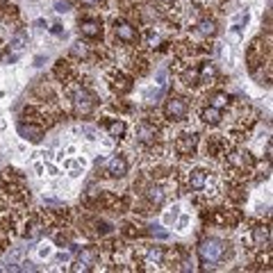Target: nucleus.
Returning a JSON list of instances; mask_svg holds the SVG:
<instances>
[{"instance_id":"obj_15","label":"nucleus","mask_w":273,"mask_h":273,"mask_svg":"<svg viewBox=\"0 0 273 273\" xmlns=\"http://www.w3.org/2000/svg\"><path fill=\"white\" fill-rule=\"evenodd\" d=\"M105 128L107 132H109V136H114V139H121V136L125 135V123L123 121H105Z\"/></svg>"},{"instance_id":"obj_11","label":"nucleus","mask_w":273,"mask_h":273,"mask_svg":"<svg viewBox=\"0 0 273 273\" xmlns=\"http://www.w3.org/2000/svg\"><path fill=\"white\" fill-rule=\"evenodd\" d=\"M146 198L150 201V205L160 207L162 203H164V198H167V194H164V189H162L160 184H153V187H148V191H146Z\"/></svg>"},{"instance_id":"obj_5","label":"nucleus","mask_w":273,"mask_h":273,"mask_svg":"<svg viewBox=\"0 0 273 273\" xmlns=\"http://www.w3.org/2000/svg\"><path fill=\"white\" fill-rule=\"evenodd\" d=\"M80 32H82V36L98 39L102 34V23L98 18H84V21H80Z\"/></svg>"},{"instance_id":"obj_19","label":"nucleus","mask_w":273,"mask_h":273,"mask_svg":"<svg viewBox=\"0 0 273 273\" xmlns=\"http://www.w3.org/2000/svg\"><path fill=\"white\" fill-rule=\"evenodd\" d=\"M25 43H28V34H25V32H16V36L12 39V48L18 53V50L25 48Z\"/></svg>"},{"instance_id":"obj_3","label":"nucleus","mask_w":273,"mask_h":273,"mask_svg":"<svg viewBox=\"0 0 273 273\" xmlns=\"http://www.w3.org/2000/svg\"><path fill=\"white\" fill-rule=\"evenodd\" d=\"M73 105H75L77 114L87 116V114H91V109L96 107V96L91 94L89 89H77L75 94H73Z\"/></svg>"},{"instance_id":"obj_20","label":"nucleus","mask_w":273,"mask_h":273,"mask_svg":"<svg viewBox=\"0 0 273 273\" xmlns=\"http://www.w3.org/2000/svg\"><path fill=\"white\" fill-rule=\"evenodd\" d=\"M112 87L123 94V91L130 89V82H128V77H125V75H116V77H114V82H112Z\"/></svg>"},{"instance_id":"obj_4","label":"nucleus","mask_w":273,"mask_h":273,"mask_svg":"<svg viewBox=\"0 0 273 273\" xmlns=\"http://www.w3.org/2000/svg\"><path fill=\"white\" fill-rule=\"evenodd\" d=\"M114 32H116V39H119V41H125V43L136 41V30L128 21H116V23H114Z\"/></svg>"},{"instance_id":"obj_23","label":"nucleus","mask_w":273,"mask_h":273,"mask_svg":"<svg viewBox=\"0 0 273 273\" xmlns=\"http://www.w3.org/2000/svg\"><path fill=\"white\" fill-rule=\"evenodd\" d=\"M57 12H68V5H66V2H64V5H62V2H57Z\"/></svg>"},{"instance_id":"obj_12","label":"nucleus","mask_w":273,"mask_h":273,"mask_svg":"<svg viewBox=\"0 0 273 273\" xmlns=\"http://www.w3.org/2000/svg\"><path fill=\"white\" fill-rule=\"evenodd\" d=\"M136 136H139V141L150 143V141H155V136H157V130H155L153 125H148V123H141L139 128H136Z\"/></svg>"},{"instance_id":"obj_16","label":"nucleus","mask_w":273,"mask_h":273,"mask_svg":"<svg viewBox=\"0 0 273 273\" xmlns=\"http://www.w3.org/2000/svg\"><path fill=\"white\" fill-rule=\"evenodd\" d=\"M214 75H216V68H214V64H209V62H205V64L201 66V75H198V82H212Z\"/></svg>"},{"instance_id":"obj_6","label":"nucleus","mask_w":273,"mask_h":273,"mask_svg":"<svg viewBox=\"0 0 273 273\" xmlns=\"http://www.w3.org/2000/svg\"><path fill=\"white\" fill-rule=\"evenodd\" d=\"M107 173L112 175V178H123L125 173H128V160H125L123 155H114L109 164H107Z\"/></svg>"},{"instance_id":"obj_17","label":"nucleus","mask_w":273,"mask_h":273,"mask_svg":"<svg viewBox=\"0 0 273 273\" xmlns=\"http://www.w3.org/2000/svg\"><path fill=\"white\" fill-rule=\"evenodd\" d=\"M198 32L203 36H214L216 34V23H214L212 18H203L201 23H198Z\"/></svg>"},{"instance_id":"obj_14","label":"nucleus","mask_w":273,"mask_h":273,"mask_svg":"<svg viewBox=\"0 0 273 273\" xmlns=\"http://www.w3.org/2000/svg\"><path fill=\"white\" fill-rule=\"evenodd\" d=\"M201 119L205 121L207 125H216V123H221V119H223V116H221V109H216V107L209 105L207 109H203Z\"/></svg>"},{"instance_id":"obj_9","label":"nucleus","mask_w":273,"mask_h":273,"mask_svg":"<svg viewBox=\"0 0 273 273\" xmlns=\"http://www.w3.org/2000/svg\"><path fill=\"white\" fill-rule=\"evenodd\" d=\"M18 132H21V136L23 139H28V141H41V136H43V132H41V128H36V125H32V123H18Z\"/></svg>"},{"instance_id":"obj_10","label":"nucleus","mask_w":273,"mask_h":273,"mask_svg":"<svg viewBox=\"0 0 273 273\" xmlns=\"http://www.w3.org/2000/svg\"><path fill=\"white\" fill-rule=\"evenodd\" d=\"M253 241H255V246H260V248L269 246V241H271V232H269V228L267 226L253 228Z\"/></svg>"},{"instance_id":"obj_13","label":"nucleus","mask_w":273,"mask_h":273,"mask_svg":"<svg viewBox=\"0 0 273 273\" xmlns=\"http://www.w3.org/2000/svg\"><path fill=\"white\" fill-rule=\"evenodd\" d=\"M164 262V248L162 246H150L148 250H146V264H162Z\"/></svg>"},{"instance_id":"obj_22","label":"nucleus","mask_w":273,"mask_h":273,"mask_svg":"<svg viewBox=\"0 0 273 273\" xmlns=\"http://www.w3.org/2000/svg\"><path fill=\"white\" fill-rule=\"evenodd\" d=\"M73 55H77V57H87V48H84L82 43H75V46H73Z\"/></svg>"},{"instance_id":"obj_2","label":"nucleus","mask_w":273,"mask_h":273,"mask_svg":"<svg viewBox=\"0 0 273 273\" xmlns=\"http://www.w3.org/2000/svg\"><path fill=\"white\" fill-rule=\"evenodd\" d=\"M187 112H189V105H187V101L180 98V96H171L167 101V105H164V114H167V119H171V121H182L184 116H187Z\"/></svg>"},{"instance_id":"obj_18","label":"nucleus","mask_w":273,"mask_h":273,"mask_svg":"<svg viewBox=\"0 0 273 273\" xmlns=\"http://www.w3.org/2000/svg\"><path fill=\"white\" fill-rule=\"evenodd\" d=\"M228 102H230L228 94H212V96H209V105H212V107H216V109H221V107H226Z\"/></svg>"},{"instance_id":"obj_8","label":"nucleus","mask_w":273,"mask_h":273,"mask_svg":"<svg viewBox=\"0 0 273 273\" xmlns=\"http://www.w3.org/2000/svg\"><path fill=\"white\" fill-rule=\"evenodd\" d=\"M196 141H198V135H182L175 141V150H178L180 155H189V153H194V148H196Z\"/></svg>"},{"instance_id":"obj_1","label":"nucleus","mask_w":273,"mask_h":273,"mask_svg":"<svg viewBox=\"0 0 273 273\" xmlns=\"http://www.w3.org/2000/svg\"><path fill=\"white\" fill-rule=\"evenodd\" d=\"M228 255H230L228 243H223L216 237L203 239V241L198 243V260H201V264H205V267H214V264L228 260Z\"/></svg>"},{"instance_id":"obj_24","label":"nucleus","mask_w":273,"mask_h":273,"mask_svg":"<svg viewBox=\"0 0 273 273\" xmlns=\"http://www.w3.org/2000/svg\"><path fill=\"white\" fill-rule=\"evenodd\" d=\"M150 232H153V235H157V237H162V239L167 237V232H164V230H155V228H153V230H150Z\"/></svg>"},{"instance_id":"obj_7","label":"nucleus","mask_w":273,"mask_h":273,"mask_svg":"<svg viewBox=\"0 0 273 273\" xmlns=\"http://www.w3.org/2000/svg\"><path fill=\"white\" fill-rule=\"evenodd\" d=\"M207 171L205 169H194V171L189 173V189L191 191H203L205 187H207Z\"/></svg>"},{"instance_id":"obj_21","label":"nucleus","mask_w":273,"mask_h":273,"mask_svg":"<svg viewBox=\"0 0 273 273\" xmlns=\"http://www.w3.org/2000/svg\"><path fill=\"white\" fill-rule=\"evenodd\" d=\"M94 260H96V253H94V250H84L82 255H80V262H82V264H91Z\"/></svg>"}]
</instances>
